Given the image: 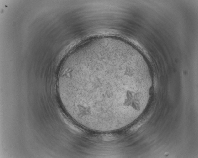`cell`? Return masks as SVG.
<instances>
[{"instance_id": "1", "label": "cell", "mask_w": 198, "mask_h": 158, "mask_svg": "<svg viewBox=\"0 0 198 158\" xmlns=\"http://www.w3.org/2000/svg\"><path fill=\"white\" fill-rule=\"evenodd\" d=\"M124 71L122 62L108 54H95L72 62L68 81L77 106L88 115L110 114L114 86Z\"/></svg>"}]
</instances>
